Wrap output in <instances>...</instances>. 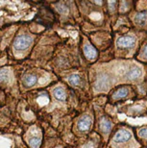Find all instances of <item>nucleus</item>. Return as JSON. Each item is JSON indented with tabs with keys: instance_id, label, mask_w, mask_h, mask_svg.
<instances>
[{
	"instance_id": "f8f14e48",
	"label": "nucleus",
	"mask_w": 147,
	"mask_h": 148,
	"mask_svg": "<svg viewBox=\"0 0 147 148\" xmlns=\"http://www.w3.org/2000/svg\"><path fill=\"white\" fill-rule=\"evenodd\" d=\"M80 77H79V75H77V74H73V75L69 76L68 77V82L70 85L72 86H77L80 84Z\"/></svg>"
},
{
	"instance_id": "39448f33",
	"label": "nucleus",
	"mask_w": 147,
	"mask_h": 148,
	"mask_svg": "<svg viewBox=\"0 0 147 148\" xmlns=\"http://www.w3.org/2000/svg\"><path fill=\"white\" fill-rule=\"evenodd\" d=\"M84 53L89 60H94L97 57V51H96V49L93 46L90 45V44H86L84 46Z\"/></svg>"
},
{
	"instance_id": "4468645a",
	"label": "nucleus",
	"mask_w": 147,
	"mask_h": 148,
	"mask_svg": "<svg viewBox=\"0 0 147 148\" xmlns=\"http://www.w3.org/2000/svg\"><path fill=\"white\" fill-rule=\"evenodd\" d=\"M9 80V70L0 69V82H6Z\"/></svg>"
},
{
	"instance_id": "ddd939ff",
	"label": "nucleus",
	"mask_w": 147,
	"mask_h": 148,
	"mask_svg": "<svg viewBox=\"0 0 147 148\" xmlns=\"http://www.w3.org/2000/svg\"><path fill=\"white\" fill-rule=\"evenodd\" d=\"M40 143H42V140L40 138H32L30 140H29V144L32 148H39Z\"/></svg>"
},
{
	"instance_id": "6e6552de",
	"label": "nucleus",
	"mask_w": 147,
	"mask_h": 148,
	"mask_svg": "<svg viewBox=\"0 0 147 148\" xmlns=\"http://www.w3.org/2000/svg\"><path fill=\"white\" fill-rule=\"evenodd\" d=\"M129 93V90L128 88L126 87H123V88H120L119 90H117L116 92L113 93V98L114 100H117V99H121V98H124L125 96H127Z\"/></svg>"
},
{
	"instance_id": "f257e3e1",
	"label": "nucleus",
	"mask_w": 147,
	"mask_h": 148,
	"mask_svg": "<svg viewBox=\"0 0 147 148\" xmlns=\"http://www.w3.org/2000/svg\"><path fill=\"white\" fill-rule=\"evenodd\" d=\"M32 42H33V38L31 37L27 36V35H22L14 40V46L16 50H24L28 48L32 44Z\"/></svg>"
},
{
	"instance_id": "0eeeda50",
	"label": "nucleus",
	"mask_w": 147,
	"mask_h": 148,
	"mask_svg": "<svg viewBox=\"0 0 147 148\" xmlns=\"http://www.w3.org/2000/svg\"><path fill=\"white\" fill-rule=\"evenodd\" d=\"M53 94H54V96L57 98L58 100H60V101H64L66 98V91L63 88L61 87H57L54 88V90H53Z\"/></svg>"
},
{
	"instance_id": "423d86ee",
	"label": "nucleus",
	"mask_w": 147,
	"mask_h": 148,
	"mask_svg": "<svg viewBox=\"0 0 147 148\" xmlns=\"http://www.w3.org/2000/svg\"><path fill=\"white\" fill-rule=\"evenodd\" d=\"M142 70H140L139 67H133L132 69H130L127 73V75H126V77L131 80V81H133V80H136L137 78H139L140 76H142Z\"/></svg>"
},
{
	"instance_id": "dca6fc26",
	"label": "nucleus",
	"mask_w": 147,
	"mask_h": 148,
	"mask_svg": "<svg viewBox=\"0 0 147 148\" xmlns=\"http://www.w3.org/2000/svg\"><path fill=\"white\" fill-rule=\"evenodd\" d=\"M143 56H144V58L147 59V45L145 46V48L143 49Z\"/></svg>"
},
{
	"instance_id": "9d476101",
	"label": "nucleus",
	"mask_w": 147,
	"mask_h": 148,
	"mask_svg": "<svg viewBox=\"0 0 147 148\" xmlns=\"http://www.w3.org/2000/svg\"><path fill=\"white\" fill-rule=\"evenodd\" d=\"M135 20H136L137 23L139 24H143V23L146 22L147 20V12H142V13H139L136 14V17H135Z\"/></svg>"
},
{
	"instance_id": "9b49d317",
	"label": "nucleus",
	"mask_w": 147,
	"mask_h": 148,
	"mask_svg": "<svg viewBox=\"0 0 147 148\" xmlns=\"http://www.w3.org/2000/svg\"><path fill=\"white\" fill-rule=\"evenodd\" d=\"M36 82H37V76H35V75H27L23 79V83H24V85L27 86V87H31V86L35 85Z\"/></svg>"
},
{
	"instance_id": "7ed1b4c3",
	"label": "nucleus",
	"mask_w": 147,
	"mask_h": 148,
	"mask_svg": "<svg viewBox=\"0 0 147 148\" xmlns=\"http://www.w3.org/2000/svg\"><path fill=\"white\" fill-rule=\"evenodd\" d=\"M92 126V119L89 115H84L78 122V129L80 131H88Z\"/></svg>"
},
{
	"instance_id": "f03ea898",
	"label": "nucleus",
	"mask_w": 147,
	"mask_h": 148,
	"mask_svg": "<svg viewBox=\"0 0 147 148\" xmlns=\"http://www.w3.org/2000/svg\"><path fill=\"white\" fill-rule=\"evenodd\" d=\"M131 137H132L131 133L127 131V130H120V131H118L114 135L113 140L116 143H122L127 141L128 140H130Z\"/></svg>"
},
{
	"instance_id": "2eb2a0df",
	"label": "nucleus",
	"mask_w": 147,
	"mask_h": 148,
	"mask_svg": "<svg viewBox=\"0 0 147 148\" xmlns=\"http://www.w3.org/2000/svg\"><path fill=\"white\" fill-rule=\"evenodd\" d=\"M139 137L147 138V128H144V129L140 130V131L139 132Z\"/></svg>"
},
{
	"instance_id": "20e7f679",
	"label": "nucleus",
	"mask_w": 147,
	"mask_h": 148,
	"mask_svg": "<svg viewBox=\"0 0 147 148\" xmlns=\"http://www.w3.org/2000/svg\"><path fill=\"white\" fill-rule=\"evenodd\" d=\"M117 46L119 47H123V48H126V47H131L135 44V38L132 37H122L119 38L116 41Z\"/></svg>"
},
{
	"instance_id": "1a4fd4ad",
	"label": "nucleus",
	"mask_w": 147,
	"mask_h": 148,
	"mask_svg": "<svg viewBox=\"0 0 147 148\" xmlns=\"http://www.w3.org/2000/svg\"><path fill=\"white\" fill-rule=\"evenodd\" d=\"M100 130L103 132H109L110 130L111 129V122L107 118L103 117L101 118V120H100Z\"/></svg>"
}]
</instances>
